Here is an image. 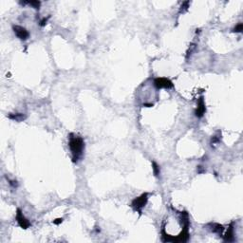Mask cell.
<instances>
[{"mask_svg":"<svg viewBox=\"0 0 243 243\" xmlns=\"http://www.w3.org/2000/svg\"><path fill=\"white\" fill-rule=\"evenodd\" d=\"M154 85L160 89V88H171L173 87V83L167 78H157L154 81Z\"/></svg>","mask_w":243,"mask_h":243,"instance_id":"obj_3","label":"cell"},{"mask_svg":"<svg viewBox=\"0 0 243 243\" xmlns=\"http://www.w3.org/2000/svg\"><path fill=\"white\" fill-rule=\"evenodd\" d=\"M242 31H243V24H242V23H238V24L235 27V29H234L233 31H235V32H242Z\"/></svg>","mask_w":243,"mask_h":243,"instance_id":"obj_12","label":"cell"},{"mask_svg":"<svg viewBox=\"0 0 243 243\" xmlns=\"http://www.w3.org/2000/svg\"><path fill=\"white\" fill-rule=\"evenodd\" d=\"M189 5H190V2H189V1L183 2V3H182V7H180V13H184L185 11H187V10H188V8H189Z\"/></svg>","mask_w":243,"mask_h":243,"instance_id":"obj_11","label":"cell"},{"mask_svg":"<svg viewBox=\"0 0 243 243\" xmlns=\"http://www.w3.org/2000/svg\"><path fill=\"white\" fill-rule=\"evenodd\" d=\"M16 219H17V222H18V224L21 226L22 228H24V229H27L29 225H31V223L29 222V220L27 219L24 216H23L21 210L18 209L17 210V214H16Z\"/></svg>","mask_w":243,"mask_h":243,"instance_id":"obj_5","label":"cell"},{"mask_svg":"<svg viewBox=\"0 0 243 243\" xmlns=\"http://www.w3.org/2000/svg\"><path fill=\"white\" fill-rule=\"evenodd\" d=\"M219 142H220V136H215V137L212 138V141H211L212 146H213V144H215L219 143Z\"/></svg>","mask_w":243,"mask_h":243,"instance_id":"obj_13","label":"cell"},{"mask_svg":"<svg viewBox=\"0 0 243 243\" xmlns=\"http://www.w3.org/2000/svg\"><path fill=\"white\" fill-rule=\"evenodd\" d=\"M62 221H63V219H62V218H58V219H56V220H54L53 222H54L55 224H59V223H61Z\"/></svg>","mask_w":243,"mask_h":243,"instance_id":"obj_15","label":"cell"},{"mask_svg":"<svg viewBox=\"0 0 243 243\" xmlns=\"http://www.w3.org/2000/svg\"><path fill=\"white\" fill-rule=\"evenodd\" d=\"M69 146L72 153V160H73V162H75L78 161L80 159V157L82 156L83 151H84V148H85V143L81 137L74 136L73 134H71L69 137Z\"/></svg>","mask_w":243,"mask_h":243,"instance_id":"obj_1","label":"cell"},{"mask_svg":"<svg viewBox=\"0 0 243 243\" xmlns=\"http://www.w3.org/2000/svg\"><path fill=\"white\" fill-rule=\"evenodd\" d=\"M21 4L31 6L32 8L36 9V10H39V8L41 6V2L40 1H26V2H21Z\"/></svg>","mask_w":243,"mask_h":243,"instance_id":"obj_8","label":"cell"},{"mask_svg":"<svg viewBox=\"0 0 243 243\" xmlns=\"http://www.w3.org/2000/svg\"><path fill=\"white\" fill-rule=\"evenodd\" d=\"M210 226L212 227V228H210V230H211L213 233L221 234V232H222V231H223V227H222V225L218 224V223H213V224H210Z\"/></svg>","mask_w":243,"mask_h":243,"instance_id":"obj_7","label":"cell"},{"mask_svg":"<svg viewBox=\"0 0 243 243\" xmlns=\"http://www.w3.org/2000/svg\"><path fill=\"white\" fill-rule=\"evenodd\" d=\"M152 166H153V171H154V174H155L156 177H158L160 175V167L159 165L156 164L155 162H152Z\"/></svg>","mask_w":243,"mask_h":243,"instance_id":"obj_10","label":"cell"},{"mask_svg":"<svg viewBox=\"0 0 243 243\" xmlns=\"http://www.w3.org/2000/svg\"><path fill=\"white\" fill-rule=\"evenodd\" d=\"M9 118L13 120H15V121H22L25 117L23 116L22 114H11V115H9Z\"/></svg>","mask_w":243,"mask_h":243,"instance_id":"obj_9","label":"cell"},{"mask_svg":"<svg viewBox=\"0 0 243 243\" xmlns=\"http://www.w3.org/2000/svg\"><path fill=\"white\" fill-rule=\"evenodd\" d=\"M13 29L14 33L16 34V36L18 37L19 39H21V40L28 39L29 32L25 28H23V27H21V26H13Z\"/></svg>","mask_w":243,"mask_h":243,"instance_id":"obj_4","label":"cell"},{"mask_svg":"<svg viewBox=\"0 0 243 243\" xmlns=\"http://www.w3.org/2000/svg\"><path fill=\"white\" fill-rule=\"evenodd\" d=\"M205 111H206L205 103H204L203 98L201 97V98H200V100H198V107H197V109H196L195 114L197 117L201 118L204 115V113H205Z\"/></svg>","mask_w":243,"mask_h":243,"instance_id":"obj_6","label":"cell"},{"mask_svg":"<svg viewBox=\"0 0 243 243\" xmlns=\"http://www.w3.org/2000/svg\"><path fill=\"white\" fill-rule=\"evenodd\" d=\"M49 17H50V16L44 17V18L40 21V24H39V25H40V26H42V27H43V26H45V25L47 24V22H48V20L49 19Z\"/></svg>","mask_w":243,"mask_h":243,"instance_id":"obj_14","label":"cell"},{"mask_svg":"<svg viewBox=\"0 0 243 243\" xmlns=\"http://www.w3.org/2000/svg\"><path fill=\"white\" fill-rule=\"evenodd\" d=\"M147 200H148V193H144L142 195L141 197L135 198V200L132 201L131 206L133 207V209H134L135 211H137L141 214L142 209L146 206V204L147 203Z\"/></svg>","mask_w":243,"mask_h":243,"instance_id":"obj_2","label":"cell"}]
</instances>
